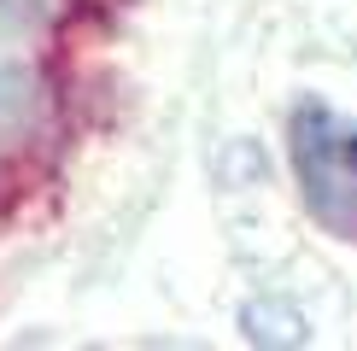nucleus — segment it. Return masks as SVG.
<instances>
[{"instance_id": "nucleus-1", "label": "nucleus", "mask_w": 357, "mask_h": 351, "mask_svg": "<svg viewBox=\"0 0 357 351\" xmlns=\"http://www.w3.org/2000/svg\"><path fill=\"white\" fill-rule=\"evenodd\" d=\"M287 164L305 211L334 240H357V117L328 100H299L287 111Z\"/></svg>"}]
</instances>
